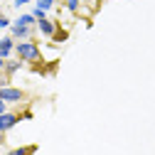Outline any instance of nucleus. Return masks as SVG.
I'll return each instance as SVG.
<instances>
[{
  "label": "nucleus",
  "mask_w": 155,
  "mask_h": 155,
  "mask_svg": "<svg viewBox=\"0 0 155 155\" xmlns=\"http://www.w3.org/2000/svg\"><path fill=\"white\" fill-rule=\"evenodd\" d=\"M10 27H12V22H10V17L0 12V30H10Z\"/></svg>",
  "instance_id": "obj_12"
},
{
  "label": "nucleus",
  "mask_w": 155,
  "mask_h": 155,
  "mask_svg": "<svg viewBox=\"0 0 155 155\" xmlns=\"http://www.w3.org/2000/svg\"><path fill=\"white\" fill-rule=\"evenodd\" d=\"M0 145H5V133H0Z\"/></svg>",
  "instance_id": "obj_17"
},
{
  "label": "nucleus",
  "mask_w": 155,
  "mask_h": 155,
  "mask_svg": "<svg viewBox=\"0 0 155 155\" xmlns=\"http://www.w3.org/2000/svg\"><path fill=\"white\" fill-rule=\"evenodd\" d=\"M22 67H25V62H22V59H17V57H15V59H8V62H5V76L17 74Z\"/></svg>",
  "instance_id": "obj_7"
},
{
  "label": "nucleus",
  "mask_w": 155,
  "mask_h": 155,
  "mask_svg": "<svg viewBox=\"0 0 155 155\" xmlns=\"http://www.w3.org/2000/svg\"><path fill=\"white\" fill-rule=\"evenodd\" d=\"M8 106H10V104H5V101H3V99H0V116H3V113H8V111H10V108H8Z\"/></svg>",
  "instance_id": "obj_14"
},
{
  "label": "nucleus",
  "mask_w": 155,
  "mask_h": 155,
  "mask_svg": "<svg viewBox=\"0 0 155 155\" xmlns=\"http://www.w3.org/2000/svg\"><path fill=\"white\" fill-rule=\"evenodd\" d=\"M27 3H32V0H15L12 5H15V8H22V5H27Z\"/></svg>",
  "instance_id": "obj_15"
},
{
  "label": "nucleus",
  "mask_w": 155,
  "mask_h": 155,
  "mask_svg": "<svg viewBox=\"0 0 155 155\" xmlns=\"http://www.w3.org/2000/svg\"><path fill=\"white\" fill-rule=\"evenodd\" d=\"M37 27H20V25H12L10 27V37L15 42H25V40H32V32Z\"/></svg>",
  "instance_id": "obj_4"
},
{
  "label": "nucleus",
  "mask_w": 155,
  "mask_h": 155,
  "mask_svg": "<svg viewBox=\"0 0 155 155\" xmlns=\"http://www.w3.org/2000/svg\"><path fill=\"white\" fill-rule=\"evenodd\" d=\"M37 32H40L42 37H54V32H57V22L54 20H49V17H45V20H37Z\"/></svg>",
  "instance_id": "obj_5"
},
{
  "label": "nucleus",
  "mask_w": 155,
  "mask_h": 155,
  "mask_svg": "<svg viewBox=\"0 0 155 155\" xmlns=\"http://www.w3.org/2000/svg\"><path fill=\"white\" fill-rule=\"evenodd\" d=\"M54 3H57V0H37V5H35V8H40V10L49 12V10L54 8Z\"/></svg>",
  "instance_id": "obj_10"
},
{
  "label": "nucleus",
  "mask_w": 155,
  "mask_h": 155,
  "mask_svg": "<svg viewBox=\"0 0 155 155\" xmlns=\"http://www.w3.org/2000/svg\"><path fill=\"white\" fill-rule=\"evenodd\" d=\"M15 57H17V59H22L25 64H37V62H42L40 45H37L35 40L17 42V45H15Z\"/></svg>",
  "instance_id": "obj_1"
},
{
  "label": "nucleus",
  "mask_w": 155,
  "mask_h": 155,
  "mask_svg": "<svg viewBox=\"0 0 155 155\" xmlns=\"http://www.w3.org/2000/svg\"><path fill=\"white\" fill-rule=\"evenodd\" d=\"M32 15L37 17V20H45V17H47V12H45V10H40V8H35V10H32Z\"/></svg>",
  "instance_id": "obj_13"
},
{
  "label": "nucleus",
  "mask_w": 155,
  "mask_h": 155,
  "mask_svg": "<svg viewBox=\"0 0 155 155\" xmlns=\"http://www.w3.org/2000/svg\"><path fill=\"white\" fill-rule=\"evenodd\" d=\"M0 99H3L5 104H20V101H25L27 99V94L22 91V89H17V86H0Z\"/></svg>",
  "instance_id": "obj_2"
},
{
  "label": "nucleus",
  "mask_w": 155,
  "mask_h": 155,
  "mask_svg": "<svg viewBox=\"0 0 155 155\" xmlns=\"http://www.w3.org/2000/svg\"><path fill=\"white\" fill-rule=\"evenodd\" d=\"M12 25H20V27H37V17H35L32 12H22Z\"/></svg>",
  "instance_id": "obj_6"
},
{
  "label": "nucleus",
  "mask_w": 155,
  "mask_h": 155,
  "mask_svg": "<svg viewBox=\"0 0 155 155\" xmlns=\"http://www.w3.org/2000/svg\"><path fill=\"white\" fill-rule=\"evenodd\" d=\"M64 8H67L69 12H74V15H76V12L81 10V0H64Z\"/></svg>",
  "instance_id": "obj_9"
},
{
  "label": "nucleus",
  "mask_w": 155,
  "mask_h": 155,
  "mask_svg": "<svg viewBox=\"0 0 155 155\" xmlns=\"http://www.w3.org/2000/svg\"><path fill=\"white\" fill-rule=\"evenodd\" d=\"M20 121H25V116L22 113H15V111H8V113H3L0 116V133H8V130H12Z\"/></svg>",
  "instance_id": "obj_3"
},
{
  "label": "nucleus",
  "mask_w": 155,
  "mask_h": 155,
  "mask_svg": "<svg viewBox=\"0 0 155 155\" xmlns=\"http://www.w3.org/2000/svg\"><path fill=\"white\" fill-rule=\"evenodd\" d=\"M67 37H69V32H67V30H59V27H57V32H54L52 40H54V42H64Z\"/></svg>",
  "instance_id": "obj_11"
},
{
  "label": "nucleus",
  "mask_w": 155,
  "mask_h": 155,
  "mask_svg": "<svg viewBox=\"0 0 155 155\" xmlns=\"http://www.w3.org/2000/svg\"><path fill=\"white\" fill-rule=\"evenodd\" d=\"M5 62L8 59H0V74H5Z\"/></svg>",
  "instance_id": "obj_16"
},
{
  "label": "nucleus",
  "mask_w": 155,
  "mask_h": 155,
  "mask_svg": "<svg viewBox=\"0 0 155 155\" xmlns=\"http://www.w3.org/2000/svg\"><path fill=\"white\" fill-rule=\"evenodd\" d=\"M37 153V145L30 143V145H20V148H10L5 155H35Z\"/></svg>",
  "instance_id": "obj_8"
}]
</instances>
